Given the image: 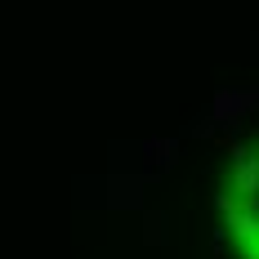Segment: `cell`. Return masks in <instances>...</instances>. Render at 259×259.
Listing matches in <instances>:
<instances>
[{"label":"cell","mask_w":259,"mask_h":259,"mask_svg":"<svg viewBox=\"0 0 259 259\" xmlns=\"http://www.w3.org/2000/svg\"><path fill=\"white\" fill-rule=\"evenodd\" d=\"M219 206H224V233L233 255L259 259V130L233 148Z\"/></svg>","instance_id":"1"}]
</instances>
